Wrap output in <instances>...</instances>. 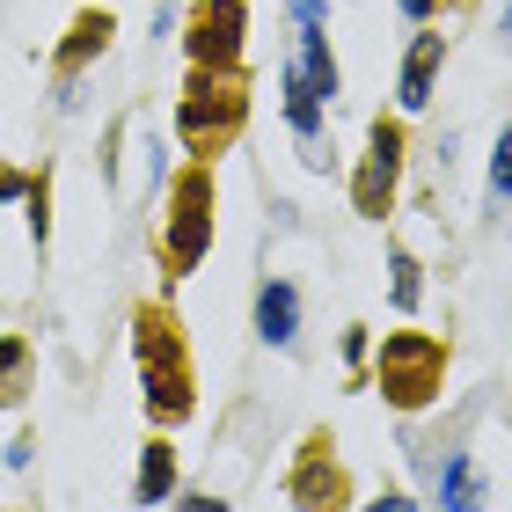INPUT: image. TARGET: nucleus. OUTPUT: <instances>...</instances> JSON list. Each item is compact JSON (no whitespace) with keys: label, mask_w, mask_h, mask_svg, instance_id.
<instances>
[{"label":"nucleus","mask_w":512,"mask_h":512,"mask_svg":"<svg viewBox=\"0 0 512 512\" xmlns=\"http://www.w3.org/2000/svg\"><path fill=\"white\" fill-rule=\"evenodd\" d=\"M132 330H139L132 344H139V381H147V410L161 417V425L191 417V359H183L176 322L161 315V308H139Z\"/></svg>","instance_id":"nucleus-1"},{"label":"nucleus","mask_w":512,"mask_h":512,"mask_svg":"<svg viewBox=\"0 0 512 512\" xmlns=\"http://www.w3.org/2000/svg\"><path fill=\"white\" fill-rule=\"evenodd\" d=\"M242 118H249L242 81H235V74H213V66H198V81L183 88V110H176L183 147H191L198 161H213V154H227V147H235Z\"/></svg>","instance_id":"nucleus-2"},{"label":"nucleus","mask_w":512,"mask_h":512,"mask_svg":"<svg viewBox=\"0 0 512 512\" xmlns=\"http://www.w3.org/2000/svg\"><path fill=\"white\" fill-rule=\"evenodd\" d=\"M337 103V59L322 22H300L293 30V59H286V125L300 139H322V110Z\"/></svg>","instance_id":"nucleus-3"},{"label":"nucleus","mask_w":512,"mask_h":512,"mask_svg":"<svg viewBox=\"0 0 512 512\" xmlns=\"http://www.w3.org/2000/svg\"><path fill=\"white\" fill-rule=\"evenodd\" d=\"M374 381L388 395V410H425L439 388H447V344L425 337V330H395L381 344V366H374Z\"/></svg>","instance_id":"nucleus-4"},{"label":"nucleus","mask_w":512,"mask_h":512,"mask_svg":"<svg viewBox=\"0 0 512 512\" xmlns=\"http://www.w3.org/2000/svg\"><path fill=\"white\" fill-rule=\"evenodd\" d=\"M213 249V161H191L169 191V227H161V264L176 278L198 271V256Z\"/></svg>","instance_id":"nucleus-5"},{"label":"nucleus","mask_w":512,"mask_h":512,"mask_svg":"<svg viewBox=\"0 0 512 512\" xmlns=\"http://www.w3.org/2000/svg\"><path fill=\"white\" fill-rule=\"evenodd\" d=\"M242 30H249V8H242V0H198V8H191V37H183V52H191V66L235 74V59H242Z\"/></svg>","instance_id":"nucleus-6"},{"label":"nucleus","mask_w":512,"mask_h":512,"mask_svg":"<svg viewBox=\"0 0 512 512\" xmlns=\"http://www.w3.org/2000/svg\"><path fill=\"white\" fill-rule=\"evenodd\" d=\"M395 176H403V125L374 118V132H366V161H359V176H352V205H359L366 220H388Z\"/></svg>","instance_id":"nucleus-7"},{"label":"nucleus","mask_w":512,"mask_h":512,"mask_svg":"<svg viewBox=\"0 0 512 512\" xmlns=\"http://www.w3.org/2000/svg\"><path fill=\"white\" fill-rule=\"evenodd\" d=\"M286 498L300 512H344V505H352V483H344V469H337V454H330L322 432L300 447V469L286 476Z\"/></svg>","instance_id":"nucleus-8"},{"label":"nucleus","mask_w":512,"mask_h":512,"mask_svg":"<svg viewBox=\"0 0 512 512\" xmlns=\"http://www.w3.org/2000/svg\"><path fill=\"white\" fill-rule=\"evenodd\" d=\"M439 66H447V37H439V30H417L410 59H403V88H395V103H403V110H425Z\"/></svg>","instance_id":"nucleus-9"},{"label":"nucleus","mask_w":512,"mask_h":512,"mask_svg":"<svg viewBox=\"0 0 512 512\" xmlns=\"http://www.w3.org/2000/svg\"><path fill=\"white\" fill-rule=\"evenodd\" d=\"M256 337L278 344V352H293V337H300V293L286 286V278H264V293H256Z\"/></svg>","instance_id":"nucleus-10"},{"label":"nucleus","mask_w":512,"mask_h":512,"mask_svg":"<svg viewBox=\"0 0 512 512\" xmlns=\"http://www.w3.org/2000/svg\"><path fill=\"white\" fill-rule=\"evenodd\" d=\"M110 37H118V15H110V8L74 15V30H66V44H59V81H74L88 59H103V52H110Z\"/></svg>","instance_id":"nucleus-11"},{"label":"nucleus","mask_w":512,"mask_h":512,"mask_svg":"<svg viewBox=\"0 0 512 512\" xmlns=\"http://www.w3.org/2000/svg\"><path fill=\"white\" fill-rule=\"evenodd\" d=\"M169 491H176V447L169 439H147L139 469H132V505H169Z\"/></svg>","instance_id":"nucleus-12"},{"label":"nucleus","mask_w":512,"mask_h":512,"mask_svg":"<svg viewBox=\"0 0 512 512\" xmlns=\"http://www.w3.org/2000/svg\"><path fill=\"white\" fill-rule=\"evenodd\" d=\"M439 505H447V512H483V469L469 454L439 461Z\"/></svg>","instance_id":"nucleus-13"},{"label":"nucleus","mask_w":512,"mask_h":512,"mask_svg":"<svg viewBox=\"0 0 512 512\" xmlns=\"http://www.w3.org/2000/svg\"><path fill=\"white\" fill-rule=\"evenodd\" d=\"M22 374H30V337H0V410L22 395Z\"/></svg>","instance_id":"nucleus-14"},{"label":"nucleus","mask_w":512,"mask_h":512,"mask_svg":"<svg viewBox=\"0 0 512 512\" xmlns=\"http://www.w3.org/2000/svg\"><path fill=\"white\" fill-rule=\"evenodd\" d=\"M388 300L395 308H417V264H410V249H388Z\"/></svg>","instance_id":"nucleus-15"},{"label":"nucleus","mask_w":512,"mask_h":512,"mask_svg":"<svg viewBox=\"0 0 512 512\" xmlns=\"http://www.w3.org/2000/svg\"><path fill=\"white\" fill-rule=\"evenodd\" d=\"M491 198H498V205L512 198V125L498 132V147H491Z\"/></svg>","instance_id":"nucleus-16"},{"label":"nucleus","mask_w":512,"mask_h":512,"mask_svg":"<svg viewBox=\"0 0 512 512\" xmlns=\"http://www.w3.org/2000/svg\"><path fill=\"white\" fill-rule=\"evenodd\" d=\"M15 198H30V176H15V169H0V205H15Z\"/></svg>","instance_id":"nucleus-17"},{"label":"nucleus","mask_w":512,"mask_h":512,"mask_svg":"<svg viewBox=\"0 0 512 512\" xmlns=\"http://www.w3.org/2000/svg\"><path fill=\"white\" fill-rule=\"evenodd\" d=\"M183 512H227V498H213V491H198V498H183Z\"/></svg>","instance_id":"nucleus-18"},{"label":"nucleus","mask_w":512,"mask_h":512,"mask_svg":"<svg viewBox=\"0 0 512 512\" xmlns=\"http://www.w3.org/2000/svg\"><path fill=\"white\" fill-rule=\"evenodd\" d=\"M366 512H417V505H410L403 491H388V498H374V505H366Z\"/></svg>","instance_id":"nucleus-19"},{"label":"nucleus","mask_w":512,"mask_h":512,"mask_svg":"<svg viewBox=\"0 0 512 512\" xmlns=\"http://www.w3.org/2000/svg\"><path fill=\"white\" fill-rule=\"evenodd\" d=\"M395 8H403L410 22H432V8H439V0H395Z\"/></svg>","instance_id":"nucleus-20"},{"label":"nucleus","mask_w":512,"mask_h":512,"mask_svg":"<svg viewBox=\"0 0 512 512\" xmlns=\"http://www.w3.org/2000/svg\"><path fill=\"white\" fill-rule=\"evenodd\" d=\"M293 8V22H322V0H286Z\"/></svg>","instance_id":"nucleus-21"},{"label":"nucleus","mask_w":512,"mask_h":512,"mask_svg":"<svg viewBox=\"0 0 512 512\" xmlns=\"http://www.w3.org/2000/svg\"><path fill=\"white\" fill-rule=\"evenodd\" d=\"M505 37H512V0H505Z\"/></svg>","instance_id":"nucleus-22"}]
</instances>
